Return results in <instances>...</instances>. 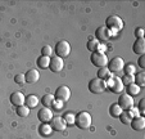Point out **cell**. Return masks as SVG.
Segmentation results:
<instances>
[{
    "label": "cell",
    "instance_id": "obj_16",
    "mask_svg": "<svg viewBox=\"0 0 145 139\" xmlns=\"http://www.w3.org/2000/svg\"><path fill=\"white\" fill-rule=\"evenodd\" d=\"M130 125L132 126V129L136 131H141L145 129V119L142 116H139V117H135L131 120Z\"/></svg>",
    "mask_w": 145,
    "mask_h": 139
},
{
    "label": "cell",
    "instance_id": "obj_13",
    "mask_svg": "<svg viewBox=\"0 0 145 139\" xmlns=\"http://www.w3.org/2000/svg\"><path fill=\"white\" fill-rule=\"evenodd\" d=\"M64 67V61L59 57H53L50 58V65L49 68L52 70L53 72H60Z\"/></svg>",
    "mask_w": 145,
    "mask_h": 139
},
{
    "label": "cell",
    "instance_id": "obj_21",
    "mask_svg": "<svg viewBox=\"0 0 145 139\" xmlns=\"http://www.w3.org/2000/svg\"><path fill=\"white\" fill-rule=\"evenodd\" d=\"M123 109L118 106V103H113L112 106L109 107V113L112 117H120V115L122 113Z\"/></svg>",
    "mask_w": 145,
    "mask_h": 139
},
{
    "label": "cell",
    "instance_id": "obj_25",
    "mask_svg": "<svg viewBox=\"0 0 145 139\" xmlns=\"http://www.w3.org/2000/svg\"><path fill=\"white\" fill-rule=\"evenodd\" d=\"M17 115H18L19 117H27L28 115H30V108L26 104L17 107Z\"/></svg>",
    "mask_w": 145,
    "mask_h": 139
},
{
    "label": "cell",
    "instance_id": "obj_8",
    "mask_svg": "<svg viewBox=\"0 0 145 139\" xmlns=\"http://www.w3.org/2000/svg\"><path fill=\"white\" fill-rule=\"evenodd\" d=\"M108 70H109L110 72H120L123 70V67H125V62H123V59L121 57H114L113 59L108 61Z\"/></svg>",
    "mask_w": 145,
    "mask_h": 139
},
{
    "label": "cell",
    "instance_id": "obj_17",
    "mask_svg": "<svg viewBox=\"0 0 145 139\" xmlns=\"http://www.w3.org/2000/svg\"><path fill=\"white\" fill-rule=\"evenodd\" d=\"M132 50H134L136 54L142 55L145 53V40L142 39H136V41L134 43V46H132Z\"/></svg>",
    "mask_w": 145,
    "mask_h": 139
},
{
    "label": "cell",
    "instance_id": "obj_1",
    "mask_svg": "<svg viewBox=\"0 0 145 139\" xmlns=\"http://www.w3.org/2000/svg\"><path fill=\"white\" fill-rule=\"evenodd\" d=\"M105 27L110 31V35H116L120 30L123 28V21L118 16H109L105 21Z\"/></svg>",
    "mask_w": 145,
    "mask_h": 139
},
{
    "label": "cell",
    "instance_id": "obj_39",
    "mask_svg": "<svg viewBox=\"0 0 145 139\" xmlns=\"http://www.w3.org/2000/svg\"><path fill=\"white\" fill-rule=\"evenodd\" d=\"M139 66L141 68H145V55L144 54L140 55V58H139Z\"/></svg>",
    "mask_w": 145,
    "mask_h": 139
},
{
    "label": "cell",
    "instance_id": "obj_35",
    "mask_svg": "<svg viewBox=\"0 0 145 139\" xmlns=\"http://www.w3.org/2000/svg\"><path fill=\"white\" fill-rule=\"evenodd\" d=\"M63 102H60V101H57V99H55V101H54V103H53V108H54L55 109V111H60V109H62V108H63Z\"/></svg>",
    "mask_w": 145,
    "mask_h": 139
},
{
    "label": "cell",
    "instance_id": "obj_19",
    "mask_svg": "<svg viewBox=\"0 0 145 139\" xmlns=\"http://www.w3.org/2000/svg\"><path fill=\"white\" fill-rule=\"evenodd\" d=\"M109 77H112V72L108 70V67H103V68H99L98 71V79L100 80H104V81H107Z\"/></svg>",
    "mask_w": 145,
    "mask_h": 139
},
{
    "label": "cell",
    "instance_id": "obj_22",
    "mask_svg": "<svg viewBox=\"0 0 145 139\" xmlns=\"http://www.w3.org/2000/svg\"><path fill=\"white\" fill-rule=\"evenodd\" d=\"M135 77V84L137 85V86H144L145 85V72L141 71V72H137V74L134 75Z\"/></svg>",
    "mask_w": 145,
    "mask_h": 139
},
{
    "label": "cell",
    "instance_id": "obj_34",
    "mask_svg": "<svg viewBox=\"0 0 145 139\" xmlns=\"http://www.w3.org/2000/svg\"><path fill=\"white\" fill-rule=\"evenodd\" d=\"M129 112H130V115L132 116V119L139 117V116H140V111H139V108H137V107H134V106H132L131 108L129 109Z\"/></svg>",
    "mask_w": 145,
    "mask_h": 139
},
{
    "label": "cell",
    "instance_id": "obj_37",
    "mask_svg": "<svg viewBox=\"0 0 145 139\" xmlns=\"http://www.w3.org/2000/svg\"><path fill=\"white\" fill-rule=\"evenodd\" d=\"M105 50H107V45H105L104 43H100V44H99L98 50H96V52H98V53H104V54H105Z\"/></svg>",
    "mask_w": 145,
    "mask_h": 139
},
{
    "label": "cell",
    "instance_id": "obj_32",
    "mask_svg": "<svg viewBox=\"0 0 145 139\" xmlns=\"http://www.w3.org/2000/svg\"><path fill=\"white\" fill-rule=\"evenodd\" d=\"M53 54V48L50 45H45L42 49H41V55H45V57H52Z\"/></svg>",
    "mask_w": 145,
    "mask_h": 139
},
{
    "label": "cell",
    "instance_id": "obj_27",
    "mask_svg": "<svg viewBox=\"0 0 145 139\" xmlns=\"http://www.w3.org/2000/svg\"><path fill=\"white\" fill-rule=\"evenodd\" d=\"M139 93H140V86H137L135 82L127 86V94H129V96L135 97V96H137Z\"/></svg>",
    "mask_w": 145,
    "mask_h": 139
},
{
    "label": "cell",
    "instance_id": "obj_15",
    "mask_svg": "<svg viewBox=\"0 0 145 139\" xmlns=\"http://www.w3.org/2000/svg\"><path fill=\"white\" fill-rule=\"evenodd\" d=\"M25 77H26V82H28V84H35V82H37L39 79H40V74H39L37 70L32 68V70H28V71L26 72Z\"/></svg>",
    "mask_w": 145,
    "mask_h": 139
},
{
    "label": "cell",
    "instance_id": "obj_24",
    "mask_svg": "<svg viewBox=\"0 0 145 139\" xmlns=\"http://www.w3.org/2000/svg\"><path fill=\"white\" fill-rule=\"evenodd\" d=\"M42 104H44V107H52L53 106V103H54V101H55V98H54V96L53 94H45L44 97H42Z\"/></svg>",
    "mask_w": 145,
    "mask_h": 139
},
{
    "label": "cell",
    "instance_id": "obj_23",
    "mask_svg": "<svg viewBox=\"0 0 145 139\" xmlns=\"http://www.w3.org/2000/svg\"><path fill=\"white\" fill-rule=\"evenodd\" d=\"M99 44H100V43H99L95 38H90V40L88 41V45H86V46H88V49L90 50L91 53H95L96 50H98Z\"/></svg>",
    "mask_w": 145,
    "mask_h": 139
},
{
    "label": "cell",
    "instance_id": "obj_7",
    "mask_svg": "<svg viewBox=\"0 0 145 139\" xmlns=\"http://www.w3.org/2000/svg\"><path fill=\"white\" fill-rule=\"evenodd\" d=\"M54 98L57 99V101L63 102V103L67 101H69V98H71V90H69V88L66 86V85L59 86L57 90H55Z\"/></svg>",
    "mask_w": 145,
    "mask_h": 139
},
{
    "label": "cell",
    "instance_id": "obj_31",
    "mask_svg": "<svg viewBox=\"0 0 145 139\" xmlns=\"http://www.w3.org/2000/svg\"><path fill=\"white\" fill-rule=\"evenodd\" d=\"M123 70H125V75H132V76H134V75L136 74V67H135L134 65H131V63L125 66Z\"/></svg>",
    "mask_w": 145,
    "mask_h": 139
},
{
    "label": "cell",
    "instance_id": "obj_36",
    "mask_svg": "<svg viewBox=\"0 0 145 139\" xmlns=\"http://www.w3.org/2000/svg\"><path fill=\"white\" fill-rule=\"evenodd\" d=\"M135 36H136L137 39H142V36H144V30H142L141 27L136 28V30H135Z\"/></svg>",
    "mask_w": 145,
    "mask_h": 139
},
{
    "label": "cell",
    "instance_id": "obj_10",
    "mask_svg": "<svg viewBox=\"0 0 145 139\" xmlns=\"http://www.w3.org/2000/svg\"><path fill=\"white\" fill-rule=\"evenodd\" d=\"M112 38V35H110V31L108 30L105 26H100V27L96 28L95 31V39L99 41V43H104V41H107L108 39Z\"/></svg>",
    "mask_w": 145,
    "mask_h": 139
},
{
    "label": "cell",
    "instance_id": "obj_14",
    "mask_svg": "<svg viewBox=\"0 0 145 139\" xmlns=\"http://www.w3.org/2000/svg\"><path fill=\"white\" fill-rule=\"evenodd\" d=\"M25 101H26V97L23 96L21 92H14V93H12L10 102H12V104H13V106H16V107L23 106V104H25Z\"/></svg>",
    "mask_w": 145,
    "mask_h": 139
},
{
    "label": "cell",
    "instance_id": "obj_12",
    "mask_svg": "<svg viewBox=\"0 0 145 139\" xmlns=\"http://www.w3.org/2000/svg\"><path fill=\"white\" fill-rule=\"evenodd\" d=\"M50 126H52V129L55 131H64L67 129L66 121H64L63 117H60V116L53 117V120L50 121Z\"/></svg>",
    "mask_w": 145,
    "mask_h": 139
},
{
    "label": "cell",
    "instance_id": "obj_26",
    "mask_svg": "<svg viewBox=\"0 0 145 139\" xmlns=\"http://www.w3.org/2000/svg\"><path fill=\"white\" fill-rule=\"evenodd\" d=\"M120 119H121V123L125 124V125H129L132 120V116L130 115L129 111H122V113L120 115Z\"/></svg>",
    "mask_w": 145,
    "mask_h": 139
},
{
    "label": "cell",
    "instance_id": "obj_33",
    "mask_svg": "<svg viewBox=\"0 0 145 139\" xmlns=\"http://www.w3.org/2000/svg\"><path fill=\"white\" fill-rule=\"evenodd\" d=\"M14 82L16 84H18V85H23L26 82V77H25V75L23 74H18V75H16L14 76Z\"/></svg>",
    "mask_w": 145,
    "mask_h": 139
},
{
    "label": "cell",
    "instance_id": "obj_38",
    "mask_svg": "<svg viewBox=\"0 0 145 139\" xmlns=\"http://www.w3.org/2000/svg\"><path fill=\"white\" fill-rule=\"evenodd\" d=\"M137 108H139V111H140V112H144V111H145V99H144V98L140 99V102H139V107H137Z\"/></svg>",
    "mask_w": 145,
    "mask_h": 139
},
{
    "label": "cell",
    "instance_id": "obj_29",
    "mask_svg": "<svg viewBox=\"0 0 145 139\" xmlns=\"http://www.w3.org/2000/svg\"><path fill=\"white\" fill-rule=\"evenodd\" d=\"M63 119H64L67 125H73L74 120H76V116H74L73 113H71V112H67V113L63 116Z\"/></svg>",
    "mask_w": 145,
    "mask_h": 139
},
{
    "label": "cell",
    "instance_id": "obj_28",
    "mask_svg": "<svg viewBox=\"0 0 145 139\" xmlns=\"http://www.w3.org/2000/svg\"><path fill=\"white\" fill-rule=\"evenodd\" d=\"M53 129L52 126L49 125V124H42V125L40 126V134L41 135H44V136H49L50 134H52Z\"/></svg>",
    "mask_w": 145,
    "mask_h": 139
},
{
    "label": "cell",
    "instance_id": "obj_4",
    "mask_svg": "<svg viewBox=\"0 0 145 139\" xmlns=\"http://www.w3.org/2000/svg\"><path fill=\"white\" fill-rule=\"evenodd\" d=\"M105 82H107V88H109L112 93L120 94V93H122L123 89H125V85L122 84V80H121V77H118V76L109 77Z\"/></svg>",
    "mask_w": 145,
    "mask_h": 139
},
{
    "label": "cell",
    "instance_id": "obj_5",
    "mask_svg": "<svg viewBox=\"0 0 145 139\" xmlns=\"http://www.w3.org/2000/svg\"><path fill=\"white\" fill-rule=\"evenodd\" d=\"M105 89H107V82H105L104 80L98 79V77L90 80V82H89V90H90L91 93H94V94H100V93H103Z\"/></svg>",
    "mask_w": 145,
    "mask_h": 139
},
{
    "label": "cell",
    "instance_id": "obj_3",
    "mask_svg": "<svg viewBox=\"0 0 145 139\" xmlns=\"http://www.w3.org/2000/svg\"><path fill=\"white\" fill-rule=\"evenodd\" d=\"M55 54H57V57L59 58H66L69 55V53H71V45H69L68 41L66 40H60L57 43V45H55Z\"/></svg>",
    "mask_w": 145,
    "mask_h": 139
},
{
    "label": "cell",
    "instance_id": "obj_2",
    "mask_svg": "<svg viewBox=\"0 0 145 139\" xmlns=\"http://www.w3.org/2000/svg\"><path fill=\"white\" fill-rule=\"evenodd\" d=\"M74 124L78 129H82V130H85V129H89L93 124V117H91V115L86 111H82L80 113L76 115V120H74Z\"/></svg>",
    "mask_w": 145,
    "mask_h": 139
},
{
    "label": "cell",
    "instance_id": "obj_20",
    "mask_svg": "<svg viewBox=\"0 0 145 139\" xmlns=\"http://www.w3.org/2000/svg\"><path fill=\"white\" fill-rule=\"evenodd\" d=\"M49 65H50V57H45V55H41V57L37 58V66L42 70L45 68H49Z\"/></svg>",
    "mask_w": 145,
    "mask_h": 139
},
{
    "label": "cell",
    "instance_id": "obj_11",
    "mask_svg": "<svg viewBox=\"0 0 145 139\" xmlns=\"http://www.w3.org/2000/svg\"><path fill=\"white\" fill-rule=\"evenodd\" d=\"M53 111L50 108H48V107H45V108H41L40 111H39L37 113V119L41 121L42 124H49L50 121L53 120Z\"/></svg>",
    "mask_w": 145,
    "mask_h": 139
},
{
    "label": "cell",
    "instance_id": "obj_30",
    "mask_svg": "<svg viewBox=\"0 0 145 139\" xmlns=\"http://www.w3.org/2000/svg\"><path fill=\"white\" fill-rule=\"evenodd\" d=\"M121 80H122V84L126 85V86H129V85H131L135 82V77L132 76V75H125Z\"/></svg>",
    "mask_w": 145,
    "mask_h": 139
},
{
    "label": "cell",
    "instance_id": "obj_6",
    "mask_svg": "<svg viewBox=\"0 0 145 139\" xmlns=\"http://www.w3.org/2000/svg\"><path fill=\"white\" fill-rule=\"evenodd\" d=\"M90 61L95 67H99V68H103V67H107L108 65V57L104 54V53H93L90 57Z\"/></svg>",
    "mask_w": 145,
    "mask_h": 139
},
{
    "label": "cell",
    "instance_id": "obj_18",
    "mask_svg": "<svg viewBox=\"0 0 145 139\" xmlns=\"http://www.w3.org/2000/svg\"><path fill=\"white\" fill-rule=\"evenodd\" d=\"M39 102H40V99L37 98L36 96H33V94H31V96L26 97V101H25V104L28 107V108H35V107H37Z\"/></svg>",
    "mask_w": 145,
    "mask_h": 139
},
{
    "label": "cell",
    "instance_id": "obj_9",
    "mask_svg": "<svg viewBox=\"0 0 145 139\" xmlns=\"http://www.w3.org/2000/svg\"><path fill=\"white\" fill-rule=\"evenodd\" d=\"M118 106L123 109V111H129L132 106H134V98L129 94H122V96L118 98Z\"/></svg>",
    "mask_w": 145,
    "mask_h": 139
}]
</instances>
